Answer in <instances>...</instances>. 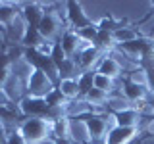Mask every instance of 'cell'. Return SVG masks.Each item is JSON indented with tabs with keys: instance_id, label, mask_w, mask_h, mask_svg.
<instances>
[{
	"instance_id": "obj_15",
	"label": "cell",
	"mask_w": 154,
	"mask_h": 144,
	"mask_svg": "<svg viewBox=\"0 0 154 144\" xmlns=\"http://www.w3.org/2000/svg\"><path fill=\"white\" fill-rule=\"evenodd\" d=\"M56 88L66 96L67 102L81 98V92H79V85H77V79H60V81H58V85H56Z\"/></svg>"
},
{
	"instance_id": "obj_26",
	"label": "cell",
	"mask_w": 154,
	"mask_h": 144,
	"mask_svg": "<svg viewBox=\"0 0 154 144\" xmlns=\"http://www.w3.org/2000/svg\"><path fill=\"white\" fill-rule=\"evenodd\" d=\"M8 144H27V142L17 131H10L8 133Z\"/></svg>"
},
{
	"instance_id": "obj_1",
	"label": "cell",
	"mask_w": 154,
	"mask_h": 144,
	"mask_svg": "<svg viewBox=\"0 0 154 144\" xmlns=\"http://www.w3.org/2000/svg\"><path fill=\"white\" fill-rule=\"evenodd\" d=\"M17 133L25 138L27 144H35L52 136V123L45 117H23V121L17 127Z\"/></svg>"
},
{
	"instance_id": "obj_29",
	"label": "cell",
	"mask_w": 154,
	"mask_h": 144,
	"mask_svg": "<svg viewBox=\"0 0 154 144\" xmlns=\"http://www.w3.org/2000/svg\"><path fill=\"white\" fill-rule=\"evenodd\" d=\"M35 144H56V140L52 136H48V138H45V140H41V142H35Z\"/></svg>"
},
{
	"instance_id": "obj_13",
	"label": "cell",
	"mask_w": 154,
	"mask_h": 144,
	"mask_svg": "<svg viewBox=\"0 0 154 144\" xmlns=\"http://www.w3.org/2000/svg\"><path fill=\"white\" fill-rule=\"evenodd\" d=\"M17 17H21V2H0V29L10 27Z\"/></svg>"
},
{
	"instance_id": "obj_11",
	"label": "cell",
	"mask_w": 154,
	"mask_h": 144,
	"mask_svg": "<svg viewBox=\"0 0 154 144\" xmlns=\"http://www.w3.org/2000/svg\"><path fill=\"white\" fill-rule=\"evenodd\" d=\"M96 73L106 75V77H110V79L118 81V79L123 77V69H122V65L116 62V58H112V54H104L102 60H100V64L96 65Z\"/></svg>"
},
{
	"instance_id": "obj_31",
	"label": "cell",
	"mask_w": 154,
	"mask_h": 144,
	"mask_svg": "<svg viewBox=\"0 0 154 144\" xmlns=\"http://www.w3.org/2000/svg\"><path fill=\"white\" fill-rule=\"evenodd\" d=\"M96 144H106V142H96Z\"/></svg>"
},
{
	"instance_id": "obj_14",
	"label": "cell",
	"mask_w": 154,
	"mask_h": 144,
	"mask_svg": "<svg viewBox=\"0 0 154 144\" xmlns=\"http://www.w3.org/2000/svg\"><path fill=\"white\" fill-rule=\"evenodd\" d=\"M141 119H143L141 113H139L135 108H129V110L114 113V123L118 125V127H133V129H137L139 123H141Z\"/></svg>"
},
{
	"instance_id": "obj_28",
	"label": "cell",
	"mask_w": 154,
	"mask_h": 144,
	"mask_svg": "<svg viewBox=\"0 0 154 144\" xmlns=\"http://www.w3.org/2000/svg\"><path fill=\"white\" fill-rule=\"evenodd\" d=\"M146 77H148V90L154 94V69H148L146 71Z\"/></svg>"
},
{
	"instance_id": "obj_3",
	"label": "cell",
	"mask_w": 154,
	"mask_h": 144,
	"mask_svg": "<svg viewBox=\"0 0 154 144\" xmlns=\"http://www.w3.org/2000/svg\"><path fill=\"white\" fill-rule=\"evenodd\" d=\"M56 88V85L52 83L48 77L42 73V71L35 69L31 73V77H29L27 81V94L29 96H37V98H46L48 94L52 92V90Z\"/></svg>"
},
{
	"instance_id": "obj_9",
	"label": "cell",
	"mask_w": 154,
	"mask_h": 144,
	"mask_svg": "<svg viewBox=\"0 0 154 144\" xmlns=\"http://www.w3.org/2000/svg\"><path fill=\"white\" fill-rule=\"evenodd\" d=\"M2 88H4V92L8 94L10 102L16 104V106L27 96V85L23 83V81H19L16 75H10V77H8V81L4 83Z\"/></svg>"
},
{
	"instance_id": "obj_2",
	"label": "cell",
	"mask_w": 154,
	"mask_h": 144,
	"mask_svg": "<svg viewBox=\"0 0 154 144\" xmlns=\"http://www.w3.org/2000/svg\"><path fill=\"white\" fill-rule=\"evenodd\" d=\"M66 23H67V29L71 31H81V29L93 25V17L85 12L83 4L81 2H66Z\"/></svg>"
},
{
	"instance_id": "obj_19",
	"label": "cell",
	"mask_w": 154,
	"mask_h": 144,
	"mask_svg": "<svg viewBox=\"0 0 154 144\" xmlns=\"http://www.w3.org/2000/svg\"><path fill=\"white\" fill-rule=\"evenodd\" d=\"M45 40H46V38H42V35L38 33L37 27H27L25 37H23V40H21V46L23 48H33V50H37V48L41 46Z\"/></svg>"
},
{
	"instance_id": "obj_12",
	"label": "cell",
	"mask_w": 154,
	"mask_h": 144,
	"mask_svg": "<svg viewBox=\"0 0 154 144\" xmlns=\"http://www.w3.org/2000/svg\"><path fill=\"white\" fill-rule=\"evenodd\" d=\"M69 140L73 144H91V136L87 131V123L79 117H69Z\"/></svg>"
},
{
	"instance_id": "obj_7",
	"label": "cell",
	"mask_w": 154,
	"mask_h": 144,
	"mask_svg": "<svg viewBox=\"0 0 154 144\" xmlns=\"http://www.w3.org/2000/svg\"><path fill=\"white\" fill-rule=\"evenodd\" d=\"M58 42H60L62 48H64V52H66L67 58H75L81 50H85L87 46H91V44H87V42L81 40L79 35H77L75 31H71V29H66L64 35L60 37V40H58Z\"/></svg>"
},
{
	"instance_id": "obj_17",
	"label": "cell",
	"mask_w": 154,
	"mask_h": 144,
	"mask_svg": "<svg viewBox=\"0 0 154 144\" xmlns=\"http://www.w3.org/2000/svg\"><path fill=\"white\" fill-rule=\"evenodd\" d=\"M112 35H114V42H116V46H122V44H125V42H131V40H135V38L141 37L135 25L118 27V29H116V31L112 33Z\"/></svg>"
},
{
	"instance_id": "obj_10",
	"label": "cell",
	"mask_w": 154,
	"mask_h": 144,
	"mask_svg": "<svg viewBox=\"0 0 154 144\" xmlns=\"http://www.w3.org/2000/svg\"><path fill=\"white\" fill-rule=\"evenodd\" d=\"M122 94H123L131 104L139 102V100H143V98H152V96H154L150 90H148V86L135 85V83H131L129 79H125V77L122 79Z\"/></svg>"
},
{
	"instance_id": "obj_16",
	"label": "cell",
	"mask_w": 154,
	"mask_h": 144,
	"mask_svg": "<svg viewBox=\"0 0 154 144\" xmlns=\"http://www.w3.org/2000/svg\"><path fill=\"white\" fill-rule=\"evenodd\" d=\"M129 108H133V104L129 102L122 92H116V94L108 96V102H106V112H108V113L114 115V113L123 112V110H129Z\"/></svg>"
},
{
	"instance_id": "obj_22",
	"label": "cell",
	"mask_w": 154,
	"mask_h": 144,
	"mask_svg": "<svg viewBox=\"0 0 154 144\" xmlns=\"http://www.w3.org/2000/svg\"><path fill=\"white\" fill-rule=\"evenodd\" d=\"M123 77H125V79H129V81H131V83H135V85L148 86V77H146V71H144L141 65H139V67H135V69H131L129 73H125Z\"/></svg>"
},
{
	"instance_id": "obj_6",
	"label": "cell",
	"mask_w": 154,
	"mask_h": 144,
	"mask_svg": "<svg viewBox=\"0 0 154 144\" xmlns=\"http://www.w3.org/2000/svg\"><path fill=\"white\" fill-rule=\"evenodd\" d=\"M102 56H104V52H100L96 46H87L85 50H81L79 54L73 58V60H75V64L79 65L81 71H96V65L100 64Z\"/></svg>"
},
{
	"instance_id": "obj_5",
	"label": "cell",
	"mask_w": 154,
	"mask_h": 144,
	"mask_svg": "<svg viewBox=\"0 0 154 144\" xmlns=\"http://www.w3.org/2000/svg\"><path fill=\"white\" fill-rule=\"evenodd\" d=\"M139 136V129H133V127H118L114 125L112 129L106 134V144H137Z\"/></svg>"
},
{
	"instance_id": "obj_27",
	"label": "cell",
	"mask_w": 154,
	"mask_h": 144,
	"mask_svg": "<svg viewBox=\"0 0 154 144\" xmlns=\"http://www.w3.org/2000/svg\"><path fill=\"white\" fill-rule=\"evenodd\" d=\"M8 106H12V102H10L8 94L4 92V88H0V108H8Z\"/></svg>"
},
{
	"instance_id": "obj_24",
	"label": "cell",
	"mask_w": 154,
	"mask_h": 144,
	"mask_svg": "<svg viewBox=\"0 0 154 144\" xmlns=\"http://www.w3.org/2000/svg\"><path fill=\"white\" fill-rule=\"evenodd\" d=\"M50 60L54 62V64L60 67L64 62L67 60V56H66V52H64V48L60 46V42H54V48H52V52H50Z\"/></svg>"
},
{
	"instance_id": "obj_30",
	"label": "cell",
	"mask_w": 154,
	"mask_h": 144,
	"mask_svg": "<svg viewBox=\"0 0 154 144\" xmlns=\"http://www.w3.org/2000/svg\"><path fill=\"white\" fill-rule=\"evenodd\" d=\"M148 6H150V8H152V14H154V2H150V4H148Z\"/></svg>"
},
{
	"instance_id": "obj_25",
	"label": "cell",
	"mask_w": 154,
	"mask_h": 144,
	"mask_svg": "<svg viewBox=\"0 0 154 144\" xmlns=\"http://www.w3.org/2000/svg\"><path fill=\"white\" fill-rule=\"evenodd\" d=\"M45 100H46V104H48V106H67V100H66V96L62 94L58 88H54V90H52V92L48 94Z\"/></svg>"
},
{
	"instance_id": "obj_4",
	"label": "cell",
	"mask_w": 154,
	"mask_h": 144,
	"mask_svg": "<svg viewBox=\"0 0 154 144\" xmlns=\"http://www.w3.org/2000/svg\"><path fill=\"white\" fill-rule=\"evenodd\" d=\"M17 110L21 117H45L48 112V104L45 98H37V96H25L21 102L17 104Z\"/></svg>"
},
{
	"instance_id": "obj_21",
	"label": "cell",
	"mask_w": 154,
	"mask_h": 144,
	"mask_svg": "<svg viewBox=\"0 0 154 144\" xmlns=\"http://www.w3.org/2000/svg\"><path fill=\"white\" fill-rule=\"evenodd\" d=\"M52 138H69V117L52 123Z\"/></svg>"
},
{
	"instance_id": "obj_18",
	"label": "cell",
	"mask_w": 154,
	"mask_h": 144,
	"mask_svg": "<svg viewBox=\"0 0 154 144\" xmlns=\"http://www.w3.org/2000/svg\"><path fill=\"white\" fill-rule=\"evenodd\" d=\"M83 73V71L79 69V65L75 64L73 58H67V60L58 67V75H60V79H79V75Z\"/></svg>"
},
{
	"instance_id": "obj_23",
	"label": "cell",
	"mask_w": 154,
	"mask_h": 144,
	"mask_svg": "<svg viewBox=\"0 0 154 144\" xmlns=\"http://www.w3.org/2000/svg\"><path fill=\"white\" fill-rule=\"evenodd\" d=\"M77 35H79V38L83 42H87V44H91V46H94V40H96V37H98V27L94 25H89V27H85V29H81V31H77Z\"/></svg>"
},
{
	"instance_id": "obj_20",
	"label": "cell",
	"mask_w": 154,
	"mask_h": 144,
	"mask_svg": "<svg viewBox=\"0 0 154 144\" xmlns=\"http://www.w3.org/2000/svg\"><path fill=\"white\" fill-rule=\"evenodd\" d=\"M94 83V71H83L77 79V85H79V92H81V98H85V94L93 88Z\"/></svg>"
},
{
	"instance_id": "obj_8",
	"label": "cell",
	"mask_w": 154,
	"mask_h": 144,
	"mask_svg": "<svg viewBox=\"0 0 154 144\" xmlns=\"http://www.w3.org/2000/svg\"><path fill=\"white\" fill-rule=\"evenodd\" d=\"M21 17L27 27H38L45 17V8L41 2H21Z\"/></svg>"
}]
</instances>
